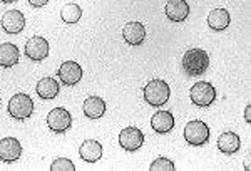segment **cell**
I'll list each match as a JSON object with an SVG mask.
<instances>
[{"label": "cell", "instance_id": "cell-1", "mask_svg": "<svg viewBox=\"0 0 251 171\" xmlns=\"http://www.w3.org/2000/svg\"><path fill=\"white\" fill-rule=\"evenodd\" d=\"M209 67V56L203 49H189L183 56V69L188 76H203Z\"/></svg>", "mask_w": 251, "mask_h": 171}, {"label": "cell", "instance_id": "cell-2", "mask_svg": "<svg viewBox=\"0 0 251 171\" xmlns=\"http://www.w3.org/2000/svg\"><path fill=\"white\" fill-rule=\"evenodd\" d=\"M171 96V89L166 81L161 79H152L151 83H148V86L144 87V99L148 101L149 106L152 108H161L169 101Z\"/></svg>", "mask_w": 251, "mask_h": 171}, {"label": "cell", "instance_id": "cell-3", "mask_svg": "<svg viewBox=\"0 0 251 171\" xmlns=\"http://www.w3.org/2000/svg\"><path fill=\"white\" fill-rule=\"evenodd\" d=\"M189 99L194 106H200V108H209L214 99H216V89L211 83H206V81H200L191 87L189 91Z\"/></svg>", "mask_w": 251, "mask_h": 171}, {"label": "cell", "instance_id": "cell-4", "mask_svg": "<svg viewBox=\"0 0 251 171\" xmlns=\"http://www.w3.org/2000/svg\"><path fill=\"white\" fill-rule=\"evenodd\" d=\"M32 113H34V101H32V97L29 94L19 92V94H14V97H10L9 114L14 119L24 121L27 117H30Z\"/></svg>", "mask_w": 251, "mask_h": 171}, {"label": "cell", "instance_id": "cell-5", "mask_svg": "<svg viewBox=\"0 0 251 171\" xmlns=\"http://www.w3.org/2000/svg\"><path fill=\"white\" fill-rule=\"evenodd\" d=\"M184 140L191 146H201L209 140V128L203 121H189L184 128Z\"/></svg>", "mask_w": 251, "mask_h": 171}, {"label": "cell", "instance_id": "cell-6", "mask_svg": "<svg viewBox=\"0 0 251 171\" xmlns=\"http://www.w3.org/2000/svg\"><path fill=\"white\" fill-rule=\"evenodd\" d=\"M72 124V116L66 108H54L47 114V126L50 131L62 134Z\"/></svg>", "mask_w": 251, "mask_h": 171}, {"label": "cell", "instance_id": "cell-7", "mask_svg": "<svg viewBox=\"0 0 251 171\" xmlns=\"http://www.w3.org/2000/svg\"><path fill=\"white\" fill-rule=\"evenodd\" d=\"M119 144L126 151H137L144 144V134L139 128H134V126L124 128L119 134Z\"/></svg>", "mask_w": 251, "mask_h": 171}, {"label": "cell", "instance_id": "cell-8", "mask_svg": "<svg viewBox=\"0 0 251 171\" xmlns=\"http://www.w3.org/2000/svg\"><path fill=\"white\" fill-rule=\"evenodd\" d=\"M22 156V144L17 138H3L0 140V160L3 163H15Z\"/></svg>", "mask_w": 251, "mask_h": 171}, {"label": "cell", "instance_id": "cell-9", "mask_svg": "<svg viewBox=\"0 0 251 171\" xmlns=\"http://www.w3.org/2000/svg\"><path fill=\"white\" fill-rule=\"evenodd\" d=\"M57 76L66 86H75L82 79V67L75 60H66L60 64Z\"/></svg>", "mask_w": 251, "mask_h": 171}, {"label": "cell", "instance_id": "cell-10", "mask_svg": "<svg viewBox=\"0 0 251 171\" xmlns=\"http://www.w3.org/2000/svg\"><path fill=\"white\" fill-rule=\"evenodd\" d=\"M25 56L30 60H35V62L44 60L49 56V42L44 37H40V35L29 39L25 44Z\"/></svg>", "mask_w": 251, "mask_h": 171}, {"label": "cell", "instance_id": "cell-11", "mask_svg": "<svg viewBox=\"0 0 251 171\" xmlns=\"http://www.w3.org/2000/svg\"><path fill=\"white\" fill-rule=\"evenodd\" d=\"M0 26L7 34H19L25 27V17H24V14L20 10H7L2 15Z\"/></svg>", "mask_w": 251, "mask_h": 171}, {"label": "cell", "instance_id": "cell-12", "mask_svg": "<svg viewBox=\"0 0 251 171\" xmlns=\"http://www.w3.org/2000/svg\"><path fill=\"white\" fill-rule=\"evenodd\" d=\"M164 12L173 22H184L189 15V5L186 0H168Z\"/></svg>", "mask_w": 251, "mask_h": 171}, {"label": "cell", "instance_id": "cell-13", "mask_svg": "<svg viewBox=\"0 0 251 171\" xmlns=\"http://www.w3.org/2000/svg\"><path fill=\"white\" fill-rule=\"evenodd\" d=\"M123 37L131 46H141L146 39V27L141 22H129L123 28Z\"/></svg>", "mask_w": 251, "mask_h": 171}, {"label": "cell", "instance_id": "cell-14", "mask_svg": "<svg viewBox=\"0 0 251 171\" xmlns=\"http://www.w3.org/2000/svg\"><path fill=\"white\" fill-rule=\"evenodd\" d=\"M174 124V116L169 111H157L154 116L151 117V128L154 129L157 134H166L169 131H173Z\"/></svg>", "mask_w": 251, "mask_h": 171}, {"label": "cell", "instance_id": "cell-15", "mask_svg": "<svg viewBox=\"0 0 251 171\" xmlns=\"http://www.w3.org/2000/svg\"><path fill=\"white\" fill-rule=\"evenodd\" d=\"M79 154L84 161L87 163H96L102 158V144L96 140H86L80 144Z\"/></svg>", "mask_w": 251, "mask_h": 171}, {"label": "cell", "instance_id": "cell-16", "mask_svg": "<svg viewBox=\"0 0 251 171\" xmlns=\"http://www.w3.org/2000/svg\"><path fill=\"white\" fill-rule=\"evenodd\" d=\"M106 108H107L106 101L97 96H91L84 101L82 111L89 119H99V117H102L104 114H106Z\"/></svg>", "mask_w": 251, "mask_h": 171}, {"label": "cell", "instance_id": "cell-17", "mask_svg": "<svg viewBox=\"0 0 251 171\" xmlns=\"http://www.w3.org/2000/svg\"><path fill=\"white\" fill-rule=\"evenodd\" d=\"M218 148L221 153L225 154H233L241 148V140L236 133L233 131H225L218 138Z\"/></svg>", "mask_w": 251, "mask_h": 171}, {"label": "cell", "instance_id": "cell-18", "mask_svg": "<svg viewBox=\"0 0 251 171\" xmlns=\"http://www.w3.org/2000/svg\"><path fill=\"white\" fill-rule=\"evenodd\" d=\"M19 47L15 44H0V67H14L19 62Z\"/></svg>", "mask_w": 251, "mask_h": 171}, {"label": "cell", "instance_id": "cell-19", "mask_svg": "<svg viewBox=\"0 0 251 171\" xmlns=\"http://www.w3.org/2000/svg\"><path fill=\"white\" fill-rule=\"evenodd\" d=\"M229 22H231V17L226 9H214L208 14V26L216 32L225 30Z\"/></svg>", "mask_w": 251, "mask_h": 171}, {"label": "cell", "instance_id": "cell-20", "mask_svg": "<svg viewBox=\"0 0 251 171\" xmlns=\"http://www.w3.org/2000/svg\"><path fill=\"white\" fill-rule=\"evenodd\" d=\"M35 91H37L39 97H42V99H54L59 94V83L54 77H42L37 83Z\"/></svg>", "mask_w": 251, "mask_h": 171}, {"label": "cell", "instance_id": "cell-21", "mask_svg": "<svg viewBox=\"0 0 251 171\" xmlns=\"http://www.w3.org/2000/svg\"><path fill=\"white\" fill-rule=\"evenodd\" d=\"M80 17H82V9H80L77 3H67L60 10V19L66 24H77Z\"/></svg>", "mask_w": 251, "mask_h": 171}, {"label": "cell", "instance_id": "cell-22", "mask_svg": "<svg viewBox=\"0 0 251 171\" xmlns=\"http://www.w3.org/2000/svg\"><path fill=\"white\" fill-rule=\"evenodd\" d=\"M149 170L151 171H163V170L173 171V170H176V166H174V163L171 160H168V158H156V160L151 163Z\"/></svg>", "mask_w": 251, "mask_h": 171}, {"label": "cell", "instance_id": "cell-23", "mask_svg": "<svg viewBox=\"0 0 251 171\" xmlns=\"http://www.w3.org/2000/svg\"><path fill=\"white\" fill-rule=\"evenodd\" d=\"M52 171H75V165L69 158H57L50 165Z\"/></svg>", "mask_w": 251, "mask_h": 171}, {"label": "cell", "instance_id": "cell-24", "mask_svg": "<svg viewBox=\"0 0 251 171\" xmlns=\"http://www.w3.org/2000/svg\"><path fill=\"white\" fill-rule=\"evenodd\" d=\"M47 2L49 0H29V3L32 7H44V5H47Z\"/></svg>", "mask_w": 251, "mask_h": 171}, {"label": "cell", "instance_id": "cell-25", "mask_svg": "<svg viewBox=\"0 0 251 171\" xmlns=\"http://www.w3.org/2000/svg\"><path fill=\"white\" fill-rule=\"evenodd\" d=\"M251 106H246V111H245V119L246 123H251Z\"/></svg>", "mask_w": 251, "mask_h": 171}, {"label": "cell", "instance_id": "cell-26", "mask_svg": "<svg viewBox=\"0 0 251 171\" xmlns=\"http://www.w3.org/2000/svg\"><path fill=\"white\" fill-rule=\"evenodd\" d=\"M3 3H12V2H17V0H2Z\"/></svg>", "mask_w": 251, "mask_h": 171}, {"label": "cell", "instance_id": "cell-27", "mask_svg": "<svg viewBox=\"0 0 251 171\" xmlns=\"http://www.w3.org/2000/svg\"><path fill=\"white\" fill-rule=\"evenodd\" d=\"M0 103H2V97H0Z\"/></svg>", "mask_w": 251, "mask_h": 171}]
</instances>
